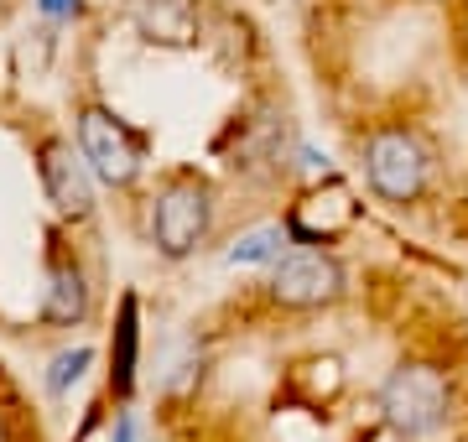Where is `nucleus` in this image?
<instances>
[{"mask_svg": "<svg viewBox=\"0 0 468 442\" xmlns=\"http://www.w3.org/2000/svg\"><path fill=\"white\" fill-rule=\"evenodd\" d=\"M214 224V187L198 172H172L151 198V245L167 260H187L208 239Z\"/></svg>", "mask_w": 468, "mask_h": 442, "instance_id": "f257e3e1", "label": "nucleus"}, {"mask_svg": "<svg viewBox=\"0 0 468 442\" xmlns=\"http://www.w3.org/2000/svg\"><path fill=\"white\" fill-rule=\"evenodd\" d=\"M73 131H79V156H84V167L110 187H131L146 167V141L141 131H131L115 110H104V104H84L79 120H73Z\"/></svg>", "mask_w": 468, "mask_h": 442, "instance_id": "f03ea898", "label": "nucleus"}, {"mask_svg": "<svg viewBox=\"0 0 468 442\" xmlns=\"http://www.w3.org/2000/svg\"><path fill=\"white\" fill-rule=\"evenodd\" d=\"M365 177L369 193L385 204H417L432 177V156L406 125H385L365 141Z\"/></svg>", "mask_w": 468, "mask_h": 442, "instance_id": "7ed1b4c3", "label": "nucleus"}, {"mask_svg": "<svg viewBox=\"0 0 468 442\" xmlns=\"http://www.w3.org/2000/svg\"><path fill=\"white\" fill-rule=\"evenodd\" d=\"M380 406L406 437H427V432H437V426L448 422L452 391H448V380H442V370H432V364H401L385 380Z\"/></svg>", "mask_w": 468, "mask_h": 442, "instance_id": "20e7f679", "label": "nucleus"}, {"mask_svg": "<svg viewBox=\"0 0 468 442\" xmlns=\"http://www.w3.org/2000/svg\"><path fill=\"white\" fill-rule=\"evenodd\" d=\"M344 266L323 250H282L276 271H271V297L282 307H328L344 297Z\"/></svg>", "mask_w": 468, "mask_h": 442, "instance_id": "39448f33", "label": "nucleus"}, {"mask_svg": "<svg viewBox=\"0 0 468 442\" xmlns=\"http://www.w3.org/2000/svg\"><path fill=\"white\" fill-rule=\"evenodd\" d=\"M37 172H42V193H48V204L58 208L63 219L84 224L89 214H94V172L84 167V156L73 152L68 141H58V136L42 141Z\"/></svg>", "mask_w": 468, "mask_h": 442, "instance_id": "423d86ee", "label": "nucleus"}, {"mask_svg": "<svg viewBox=\"0 0 468 442\" xmlns=\"http://www.w3.org/2000/svg\"><path fill=\"white\" fill-rule=\"evenodd\" d=\"M84 312H89V276H84V266H79V256L52 235L48 291H42V323L48 328H73V323H84Z\"/></svg>", "mask_w": 468, "mask_h": 442, "instance_id": "0eeeda50", "label": "nucleus"}, {"mask_svg": "<svg viewBox=\"0 0 468 442\" xmlns=\"http://www.w3.org/2000/svg\"><path fill=\"white\" fill-rule=\"evenodd\" d=\"M135 364H141V318H135V297H120V318L110 333V395L135 391Z\"/></svg>", "mask_w": 468, "mask_h": 442, "instance_id": "6e6552de", "label": "nucleus"}, {"mask_svg": "<svg viewBox=\"0 0 468 442\" xmlns=\"http://www.w3.org/2000/svg\"><path fill=\"white\" fill-rule=\"evenodd\" d=\"M89 364H94V349H89V343L52 354V364H48V391H52V395H68V391H73V385L89 374Z\"/></svg>", "mask_w": 468, "mask_h": 442, "instance_id": "1a4fd4ad", "label": "nucleus"}, {"mask_svg": "<svg viewBox=\"0 0 468 442\" xmlns=\"http://www.w3.org/2000/svg\"><path fill=\"white\" fill-rule=\"evenodd\" d=\"M282 245H286L282 229H255V235H245V239L229 250V266H261V260H282Z\"/></svg>", "mask_w": 468, "mask_h": 442, "instance_id": "9d476101", "label": "nucleus"}, {"mask_svg": "<svg viewBox=\"0 0 468 442\" xmlns=\"http://www.w3.org/2000/svg\"><path fill=\"white\" fill-rule=\"evenodd\" d=\"M37 11L48 21H73L79 11H84V0H37Z\"/></svg>", "mask_w": 468, "mask_h": 442, "instance_id": "9b49d317", "label": "nucleus"}, {"mask_svg": "<svg viewBox=\"0 0 468 442\" xmlns=\"http://www.w3.org/2000/svg\"><path fill=\"white\" fill-rule=\"evenodd\" d=\"M110 442H135V416H131V411H120V416H115V432H110Z\"/></svg>", "mask_w": 468, "mask_h": 442, "instance_id": "f8f14e48", "label": "nucleus"}]
</instances>
